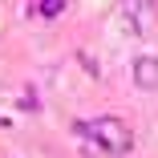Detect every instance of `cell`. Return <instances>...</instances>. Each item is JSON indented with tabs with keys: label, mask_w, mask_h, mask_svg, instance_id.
I'll list each match as a JSON object with an SVG mask.
<instances>
[{
	"label": "cell",
	"mask_w": 158,
	"mask_h": 158,
	"mask_svg": "<svg viewBox=\"0 0 158 158\" xmlns=\"http://www.w3.org/2000/svg\"><path fill=\"white\" fill-rule=\"evenodd\" d=\"M77 134L89 138L98 150L106 154H126L134 146V134H130V126H126L122 118H93V122H77Z\"/></svg>",
	"instance_id": "6da1fadb"
},
{
	"label": "cell",
	"mask_w": 158,
	"mask_h": 158,
	"mask_svg": "<svg viewBox=\"0 0 158 158\" xmlns=\"http://www.w3.org/2000/svg\"><path fill=\"white\" fill-rule=\"evenodd\" d=\"M154 20V0H122V24L130 37H142Z\"/></svg>",
	"instance_id": "7a4b0ae2"
},
{
	"label": "cell",
	"mask_w": 158,
	"mask_h": 158,
	"mask_svg": "<svg viewBox=\"0 0 158 158\" xmlns=\"http://www.w3.org/2000/svg\"><path fill=\"white\" fill-rule=\"evenodd\" d=\"M134 85L146 89V93L158 89V61H154V57H138V61H134Z\"/></svg>",
	"instance_id": "3957f363"
},
{
	"label": "cell",
	"mask_w": 158,
	"mask_h": 158,
	"mask_svg": "<svg viewBox=\"0 0 158 158\" xmlns=\"http://www.w3.org/2000/svg\"><path fill=\"white\" fill-rule=\"evenodd\" d=\"M65 4H69V0H33V12L45 16V20H57L61 12H65Z\"/></svg>",
	"instance_id": "277c9868"
}]
</instances>
